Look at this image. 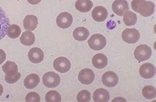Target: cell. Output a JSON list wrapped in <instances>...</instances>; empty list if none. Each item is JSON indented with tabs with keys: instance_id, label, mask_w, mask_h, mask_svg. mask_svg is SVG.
I'll return each mask as SVG.
<instances>
[{
	"instance_id": "6da1fadb",
	"label": "cell",
	"mask_w": 156,
	"mask_h": 102,
	"mask_svg": "<svg viewBox=\"0 0 156 102\" xmlns=\"http://www.w3.org/2000/svg\"><path fill=\"white\" fill-rule=\"evenodd\" d=\"M89 47L94 50L99 51L104 49L106 46V38L105 36L100 34L92 35L88 40Z\"/></svg>"
},
{
	"instance_id": "7a4b0ae2",
	"label": "cell",
	"mask_w": 156,
	"mask_h": 102,
	"mask_svg": "<svg viewBox=\"0 0 156 102\" xmlns=\"http://www.w3.org/2000/svg\"><path fill=\"white\" fill-rule=\"evenodd\" d=\"M151 48L147 45H140L134 50V57L139 62L144 61L150 58L151 55Z\"/></svg>"
},
{
	"instance_id": "3957f363",
	"label": "cell",
	"mask_w": 156,
	"mask_h": 102,
	"mask_svg": "<svg viewBox=\"0 0 156 102\" xmlns=\"http://www.w3.org/2000/svg\"><path fill=\"white\" fill-rule=\"evenodd\" d=\"M43 83L48 88H55L60 84L61 79L59 75L54 72H48L43 76Z\"/></svg>"
},
{
	"instance_id": "277c9868",
	"label": "cell",
	"mask_w": 156,
	"mask_h": 102,
	"mask_svg": "<svg viewBox=\"0 0 156 102\" xmlns=\"http://www.w3.org/2000/svg\"><path fill=\"white\" fill-rule=\"evenodd\" d=\"M71 64L69 59L65 57H59L53 61V67L57 71L61 73L68 72L71 69Z\"/></svg>"
},
{
	"instance_id": "5b68a950",
	"label": "cell",
	"mask_w": 156,
	"mask_h": 102,
	"mask_svg": "<svg viewBox=\"0 0 156 102\" xmlns=\"http://www.w3.org/2000/svg\"><path fill=\"white\" fill-rule=\"evenodd\" d=\"M122 38L128 44H135L140 39V32L136 28H126L122 32Z\"/></svg>"
},
{
	"instance_id": "8992f818",
	"label": "cell",
	"mask_w": 156,
	"mask_h": 102,
	"mask_svg": "<svg viewBox=\"0 0 156 102\" xmlns=\"http://www.w3.org/2000/svg\"><path fill=\"white\" fill-rule=\"evenodd\" d=\"M73 16L67 12H63V13H60L58 17H57L56 23L57 25L61 28H67L73 23Z\"/></svg>"
},
{
	"instance_id": "52a82bcc",
	"label": "cell",
	"mask_w": 156,
	"mask_h": 102,
	"mask_svg": "<svg viewBox=\"0 0 156 102\" xmlns=\"http://www.w3.org/2000/svg\"><path fill=\"white\" fill-rule=\"evenodd\" d=\"M78 78L82 84L88 85L92 83L95 79V74L91 69H84L80 71Z\"/></svg>"
},
{
	"instance_id": "ba28073f",
	"label": "cell",
	"mask_w": 156,
	"mask_h": 102,
	"mask_svg": "<svg viewBox=\"0 0 156 102\" xmlns=\"http://www.w3.org/2000/svg\"><path fill=\"white\" fill-rule=\"evenodd\" d=\"M101 80L104 86L108 88L115 86L119 82L118 76L115 72L113 71H108L105 72L102 76Z\"/></svg>"
},
{
	"instance_id": "9c48e42d",
	"label": "cell",
	"mask_w": 156,
	"mask_h": 102,
	"mask_svg": "<svg viewBox=\"0 0 156 102\" xmlns=\"http://www.w3.org/2000/svg\"><path fill=\"white\" fill-rule=\"evenodd\" d=\"M9 25V19L7 17L5 11L0 7V40L5 37Z\"/></svg>"
},
{
	"instance_id": "30bf717a",
	"label": "cell",
	"mask_w": 156,
	"mask_h": 102,
	"mask_svg": "<svg viewBox=\"0 0 156 102\" xmlns=\"http://www.w3.org/2000/svg\"><path fill=\"white\" fill-rule=\"evenodd\" d=\"M112 9L116 15L123 16L129 10V3L126 0H115L112 5Z\"/></svg>"
},
{
	"instance_id": "8fae6325",
	"label": "cell",
	"mask_w": 156,
	"mask_h": 102,
	"mask_svg": "<svg viewBox=\"0 0 156 102\" xmlns=\"http://www.w3.org/2000/svg\"><path fill=\"white\" fill-rule=\"evenodd\" d=\"M155 5L151 2H146L144 0L138 10V13L140 14L142 17H150L154 13Z\"/></svg>"
},
{
	"instance_id": "7c38bea8",
	"label": "cell",
	"mask_w": 156,
	"mask_h": 102,
	"mask_svg": "<svg viewBox=\"0 0 156 102\" xmlns=\"http://www.w3.org/2000/svg\"><path fill=\"white\" fill-rule=\"evenodd\" d=\"M140 75L142 78L145 79H150L153 78L155 74V68L151 63H147L143 64L140 68Z\"/></svg>"
},
{
	"instance_id": "4fadbf2b",
	"label": "cell",
	"mask_w": 156,
	"mask_h": 102,
	"mask_svg": "<svg viewBox=\"0 0 156 102\" xmlns=\"http://www.w3.org/2000/svg\"><path fill=\"white\" fill-rule=\"evenodd\" d=\"M28 58L30 62L33 63H39L43 61L44 54L41 49L38 47H33L28 52Z\"/></svg>"
},
{
	"instance_id": "5bb4252c",
	"label": "cell",
	"mask_w": 156,
	"mask_h": 102,
	"mask_svg": "<svg viewBox=\"0 0 156 102\" xmlns=\"http://www.w3.org/2000/svg\"><path fill=\"white\" fill-rule=\"evenodd\" d=\"M108 15V12L104 7L98 6L96 7L92 11V17L96 22H103L107 19Z\"/></svg>"
},
{
	"instance_id": "9a60e30c",
	"label": "cell",
	"mask_w": 156,
	"mask_h": 102,
	"mask_svg": "<svg viewBox=\"0 0 156 102\" xmlns=\"http://www.w3.org/2000/svg\"><path fill=\"white\" fill-rule=\"evenodd\" d=\"M38 18L34 15H27L23 20L24 29L28 31L34 30L38 26Z\"/></svg>"
},
{
	"instance_id": "2e32d148",
	"label": "cell",
	"mask_w": 156,
	"mask_h": 102,
	"mask_svg": "<svg viewBox=\"0 0 156 102\" xmlns=\"http://www.w3.org/2000/svg\"><path fill=\"white\" fill-rule=\"evenodd\" d=\"M92 61L94 67L99 69L105 68L108 63V58L103 54H98L94 55Z\"/></svg>"
},
{
	"instance_id": "e0dca14e",
	"label": "cell",
	"mask_w": 156,
	"mask_h": 102,
	"mask_svg": "<svg viewBox=\"0 0 156 102\" xmlns=\"http://www.w3.org/2000/svg\"><path fill=\"white\" fill-rule=\"evenodd\" d=\"M109 93L104 88L97 89L94 92L93 99L96 102H107L109 100Z\"/></svg>"
},
{
	"instance_id": "ac0fdd59",
	"label": "cell",
	"mask_w": 156,
	"mask_h": 102,
	"mask_svg": "<svg viewBox=\"0 0 156 102\" xmlns=\"http://www.w3.org/2000/svg\"><path fill=\"white\" fill-rule=\"evenodd\" d=\"M40 83V77L36 74L28 75L24 80V85L28 89H33L37 87Z\"/></svg>"
},
{
	"instance_id": "d6986e66",
	"label": "cell",
	"mask_w": 156,
	"mask_h": 102,
	"mask_svg": "<svg viewBox=\"0 0 156 102\" xmlns=\"http://www.w3.org/2000/svg\"><path fill=\"white\" fill-rule=\"evenodd\" d=\"M90 35V32L87 28L80 26L78 27L73 31V37L76 40L83 42L87 40Z\"/></svg>"
},
{
	"instance_id": "ffe728a7",
	"label": "cell",
	"mask_w": 156,
	"mask_h": 102,
	"mask_svg": "<svg viewBox=\"0 0 156 102\" xmlns=\"http://www.w3.org/2000/svg\"><path fill=\"white\" fill-rule=\"evenodd\" d=\"M93 7V3L90 0H77L75 3L76 9L82 13H87Z\"/></svg>"
},
{
	"instance_id": "44dd1931",
	"label": "cell",
	"mask_w": 156,
	"mask_h": 102,
	"mask_svg": "<svg viewBox=\"0 0 156 102\" xmlns=\"http://www.w3.org/2000/svg\"><path fill=\"white\" fill-rule=\"evenodd\" d=\"M20 41L24 46H32L35 42V36L32 32L26 31L22 34L21 37L20 38Z\"/></svg>"
},
{
	"instance_id": "7402d4cb",
	"label": "cell",
	"mask_w": 156,
	"mask_h": 102,
	"mask_svg": "<svg viewBox=\"0 0 156 102\" xmlns=\"http://www.w3.org/2000/svg\"><path fill=\"white\" fill-rule=\"evenodd\" d=\"M123 16V21L126 26H133L137 22V16L132 11H128Z\"/></svg>"
},
{
	"instance_id": "603a6c76",
	"label": "cell",
	"mask_w": 156,
	"mask_h": 102,
	"mask_svg": "<svg viewBox=\"0 0 156 102\" xmlns=\"http://www.w3.org/2000/svg\"><path fill=\"white\" fill-rule=\"evenodd\" d=\"M20 34H21V29L17 24L9 25L7 31V35L12 39L17 38Z\"/></svg>"
},
{
	"instance_id": "cb8c5ba5",
	"label": "cell",
	"mask_w": 156,
	"mask_h": 102,
	"mask_svg": "<svg viewBox=\"0 0 156 102\" xmlns=\"http://www.w3.org/2000/svg\"><path fill=\"white\" fill-rule=\"evenodd\" d=\"M142 95L147 100L155 98L156 95L155 88L152 86H146L142 90Z\"/></svg>"
},
{
	"instance_id": "d4e9b609",
	"label": "cell",
	"mask_w": 156,
	"mask_h": 102,
	"mask_svg": "<svg viewBox=\"0 0 156 102\" xmlns=\"http://www.w3.org/2000/svg\"><path fill=\"white\" fill-rule=\"evenodd\" d=\"M3 71L5 73V74H8V73L15 72L18 71V67L17 64L13 61H8L4 64L2 67Z\"/></svg>"
},
{
	"instance_id": "484cf974",
	"label": "cell",
	"mask_w": 156,
	"mask_h": 102,
	"mask_svg": "<svg viewBox=\"0 0 156 102\" xmlns=\"http://www.w3.org/2000/svg\"><path fill=\"white\" fill-rule=\"evenodd\" d=\"M45 100L47 102H60L61 101V97L57 91L51 90L46 93Z\"/></svg>"
},
{
	"instance_id": "4316f807",
	"label": "cell",
	"mask_w": 156,
	"mask_h": 102,
	"mask_svg": "<svg viewBox=\"0 0 156 102\" xmlns=\"http://www.w3.org/2000/svg\"><path fill=\"white\" fill-rule=\"evenodd\" d=\"M20 76H21V75L18 71L8 73V74H5V80L8 84H14L20 79Z\"/></svg>"
},
{
	"instance_id": "83f0119b",
	"label": "cell",
	"mask_w": 156,
	"mask_h": 102,
	"mask_svg": "<svg viewBox=\"0 0 156 102\" xmlns=\"http://www.w3.org/2000/svg\"><path fill=\"white\" fill-rule=\"evenodd\" d=\"M90 93L88 90H82L77 94L76 100L79 102H88L91 99Z\"/></svg>"
},
{
	"instance_id": "f1b7e54d",
	"label": "cell",
	"mask_w": 156,
	"mask_h": 102,
	"mask_svg": "<svg viewBox=\"0 0 156 102\" xmlns=\"http://www.w3.org/2000/svg\"><path fill=\"white\" fill-rule=\"evenodd\" d=\"M25 101L27 102H40V97L38 93L36 92H29L26 96Z\"/></svg>"
},
{
	"instance_id": "f546056e",
	"label": "cell",
	"mask_w": 156,
	"mask_h": 102,
	"mask_svg": "<svg viewBox=\"0 0 156 102\" xmlns=\"http://www.w3.org/2000/svg\"><path fill=\"white\" fill-rule=\"evenodd\" d=\"M6 59V54L2 49H0V65L2 64Z\"/></svg>"
},
{
	"instance_id": "4dcf8cb0",
	"label": "cell",
	"mask_w": 156,
	"mask_h": 102,
	"mask_svg": "<svg viewBox=\"0 0 156 102\" xmlns=\"http://www.w3.org/2000/svg\"><path fill=\"white\" fill-rule=\"evenodd\" d=\"M28 2L32 4V5H36V4L39 3L42 0H27Z\"/></svg>"
},
{
	"instance_id": "1f68e13d",
	"label": "cell",
	"mask_w": 156,
	"mask_h": 102,
	"mask_svg": "<svg viewBox=\"0 0 156 102\" xmlns=\"http://www.w3.org/2000/svg\"><path fill=\"white\" fill-rule=\"evenodd\" d=\"M3 92V86L2 85L0 84V96H1L2 95V93Z\"/></svg>"
}]
</instances>
